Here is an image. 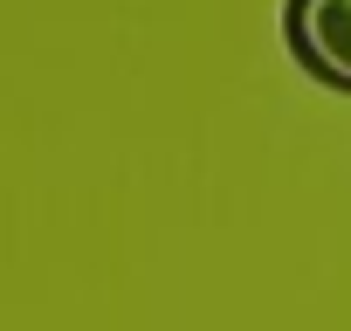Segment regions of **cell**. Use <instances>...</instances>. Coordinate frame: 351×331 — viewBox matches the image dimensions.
Returning <instances> with one entry per match:
<instances>
[{
	"label": "cell",
	"mask_w": 351,
	"mask_h": 331,
	"mask_svg": "<svg viewBox=\"0 0 351 331\" xmlns=\"http://www.w3.org/2000/svg\"><path fill=\"white\" fill-rule=\"evenodd\" d=\"M282 49L310 83L351 97V0H282Z\"/></svg>",
	"instance_id": "1"
}]
</instances>
